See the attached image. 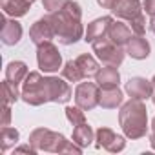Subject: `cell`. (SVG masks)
Listing matches in <instances>:
<instances>
[{
  "label": "cell",
  "mask_w": 155,
  "mask_h": 155,
  "mask_svg": "<svg viewBox=\"0 0 155 155\" xmlns=\"http://www.w3.org/2000/svg\"><path fill=\"white\" fill-rule=\"evenodd\" d=\"M48 18L53 26L55 31V38L64 44V46H71L75 42H79L84 37V26H82V8L73 2V0H68V4L57 11V13H48Z\"/></svg>",
  "instance_id": "6da1fadb"
},
{
  "label": "cell",
  "mask_w": 155,
  "mask_h": 155,
  "mask_svg": "<svg viewBox=\"0 0 155 155\" xmlns=\"http://www.w3.org/2000/svg\"><path fill=\"white\" fill-rule=\"evenodd\" d=\"M119 124L124 135L131 140L140 139L148 133V110L140 99H130L122 102L119 110Z\"/></svg>",
  "instance_id": "7a4b0ae2"
},
{
  "label": "cell",
  "mask_w": 155,
  "mask_h": 155,
  "mask_svg": "<svg viewBox=\"0 0 155 155\" xmlns=\"http://www.w3.org/2000/svg\"><path fill=\"white\" fill-rule=\"evenodd\" d=\"M29 142L37 148V151H51V153H82L84 148H81L77 142L68 140L62 133L48 130V128H37L29 135Z\"/></svg>",
  "instance_id": "3957f363"
},
{
  "label": "cell",
  "mask_w": 155,
  "mask_h": 155,
  "mask_svg": "<svg viewBox=\"0 0 155 155\" xmlns=\"http://www.w3.org/2000/svg\"><path fill=\"white\" fill-rule=\"evenodd\" d=\"M20 99L29 106H42V104L49 102L46 77H42L38 71H29L22 82Z\"/></svg>",
  "instance_id": "277c9868"
},
{
  "label": "cell",
  "mask_w": 155,
  "mask_h": 155,
  "mask_svg": "<svg viewBox=\"0 0 155 155\" xmlns=\"http://www.w3.org/2000/svg\"><path fill=\"white\" fill-rule=\"evenodd\" d=\"M93 53L97 55V58L104 64V66H115L119 68L126 57V49L117 46L115 42H111L108 37L106 38H99L93 44Z\"/></svg>",
  "instance_id": "5b68a950"
},
{
  "label": "cell",
  "mask_w": 155,
  "mask_h": 155,
  "mask_svg": "<svg viewBox=\"0 0 155 155\" xmlns=\"http://www.w3.org/2000/svg\"><path fill=\"white\" fill-rule=\"evenodd\" d=\"M37 64L44 73H55L62 68V55L51 40L37 46Z\"/></svg>",
  "instance_id": "8992f818"
},
{
  "label": "cell",
  "mask_w": 155,
  "mask_h": 155,
  "mask_svg": "<svg viewBox=\"0 0 155 155\" xmlns=\"http://www.w3.org/2000/svg\"><path fill=\"white\" fill-rule=\"evenodd\" d=\"M101 86L97 82H81L75 88V104L81 106L84 111H91L99 106Z\"/></svg>",
  "instance_id": "52a82bcc"
},
{
  "label": "cell",
  "mask_w": 155,
  "mask_h": 155,
  "mask_svg": "<svg viewBox=\"0 0 155 155\" xmlns=\"http://www.w3.org/2000/svg\"><path fill=\"white\" fill-rule=\"evenodd\" d=\"M95 148H104L111 153H117L126 148V139L122 135H117L111 128L101 126L95 131Z\"/></svg>",
  "instance_id": "ba28073f"
},
{
  "label": "cell",
  "mask_w": 155,
  "mask_h": 155,
  "mask_svg": "<svg viewBox=\"0 0 155 155\" xmlns=\"http://www.w3.org/2000/svg\"><path fill=\"white\" fill-rule=\"evenodd\" d=\"M48 82V97L49 102H57V104H66L69 102V99L73 97V91L69 88V84L66 82V79H58V77H46Z\"/></svg>",
  "instance_id": "9c48e42d"
},
{
  "label": "cell",
  "mask_w": 155,
  "mask_h": 155,
  "mask_svg": "<svg viewBox=\"0 0 155 155\" xmlns=\"http://www.w3.org/2000/svg\"><path fill=\"white\" fill-rule=\"evenodd\" d=\"M124 91L131 97V99H151L153 95V84L151 81L144 79V77H131V79L124 84Z\"/></svg>",
  "instance_id": "30bf717a"
},
{
  "label": "cell",
  "mask_w": 155,
  "mask_h": 155,
  "mask_svg": "<svg viewBox=\"0 0 155 155\" xmlns=\"http://www.w3.org/2000/svg\"><path fill=\"white\" fill-rule=\"evenodd\" d=\"M22 24L17 22V18H8V15L2 17V29H0V40L4 46H15L22 38Z\"/></svg>",
  "instance_id": "8fae6325"
},
{
  "label": "cell",
  "mask_w": 155,
  "mask_h": 155,
  "mask_svg": "<svg viewBox=\"0 0 155 155\" xmlns=\"http://www.w3.org/2000/svg\"><path fill=\"white\" fill-rule=\"evenodd\" d=\"M111 22H113V17H110V15L95 18L93 22H90V24H88L86 33H84V40H86V42H90V44H93V42H95V40H99V38H106V37H108V31H110Z\"/></svg>",
  "instance_id": "7c38bea8"
},
{
  "label": "cell",
  "mask_w": 155,
  "mask_h": 155,
  "mask_svg": "<svg viewBox=\"0 0 155 155\" xmlns=\"http://www.w3.org/2000/svg\"><path fill=\"white\" fill-rule=\"evenodd\" d=\"M113 17H117L119 20H126V22H131L133 18H137L140 13H144L142 9V4L139 0H119L117 6L111 9Z\"/></svg>",
  "instance_id": "4fadbf2b"
},
{
  "label": "cell",
  "mask_w": 155,
  "mask_h": 155,
  "mask_svg": "<svg viewBox=\"0 0 155 155\" xmlns=\"http://www.w3.org/2000/svg\"><path fill=\"white\" fill-rule=\"evenodd\" d=\"M29 38H31V42H33L35 46L55 38V31H53V26H51L48 15H46L44 18H38V20L31 26V29H29Z\"/></svg>",
  "instance_id": "5bb4252c"
},
{
  "label": "cell",
  "mask_w": 155,
  "mask_h": 155,
  "mask_svg": "<svg viewBox=\"0 0 155 155\" xmlns=\"http://www.w3.org/2000/svg\"><path fill=\"white\" fill-rule=\"evenodd\" d=\"M126 55H130L131 58L135 60H144L150 57V51H151V46L150 42L142 37V35H133L130 38V42L126 44Z\"/></svg>",
  "instance_id": "9a60e30c"
},
{
  "label": "cell",
  "mask_w": 155,
  "mask_h": 155,
  "mask_svg": "<svg viewBox=\"0 0 155 155\" xmlns=\"http://www.w3.org/2000/svg\"><path fill=\"white\" fill-rule=\"evenodd\" d=\"M124 102V93L119 86H106L101 88V99L99 106L104 110H115L117 106H122Z\"/></svg>",
  "instance_id": "2e32d148"
},
{
  "label": "cell",
  "mask_w": 155,
  "mask_h": 155,
  "mask_svg": "<svg viewBox=\"0 0 155 155\" xmlns=\"http://www.w3.org/2000/svg\"><path fill=\"white\" fill-rule=\"evenodd\" d=\"M133 37V31L128 24L120 22V20H113L111 26H110V31H108V38L111 42H115L117 46L120 48H126V44L130 42V38Z\"/></svg>",
  "instance_id": "e0dca14e"
},
{
  "label": "cell",
  "mask_w": 155,
  "mask_h": 155,
  "mask_svg": "<svg viewBox=\"0 0 155 155\" xmlns=\"http://www.w3.org/2000/svg\"><path fill=\"white\" fill-rule=\"evenodd\" d=\"M0 6H2L4 15L13 17V18H20V17L28 15L31 2L29 0H0Z\"/></svg>",
  "instance_id": "ac0fdd59"
},
{
  "label": "cell",
  "mask_w": 155,
  "mask_h": 155,
  "mask_svg": "<svg viewBox=\"0 0 155 155\" xmlns=\"http://www.w3.org/2000/svg\"><path fill=\"white\" fill-rule=\"evenodd\" d=\"M28 64L22 60H13L6 66V81H9L15 86H20L24 79L28 77Z\"/></svg>",
  "instance_id": "d6986e66"
},
{
  "label": "cell",
  "mask_w": 155,
  "mask_h": 155,
  "mask_svg": "<svg viewBox=\"0 0 155 155\" xmlns=\"http://www.w3.org/2000/svg\"><path fill=\"white\" fill-rule=\"evenodd\" d=\"M95 82L101 86V88H106V86H119L120 82V73L115 66H104V68H99L97 75H95Z\"/></svg>",
  "instance_id": "ffe728a7"
},
{
  "label": "cell",
  "mask_w": 155,
  "mask_h": 155,
  "mask_svg": "<svg viewBox=\"0 0 155 155\" xmlns=\"http://www.w3.org/2000/svg\"><path fill=\"white\" fill-rule=\"evenodd\" d=\"M73 142H77L81 148H88L93 140H95V131L88 122H82L79 126H73V133H71Z\"/></svg>",
  "instance_id": "44dd1931"
},
{
  "label": "cell",
  "mask_w": 155,
  "mask_h": 155,
  "mask_svg": "<svg viewBox=\"0 0 155 155\" xmlns=\"http://www.w3.org/2000/svg\"><path fill=\"white\" fill-rule=\"evenodd\" d=\"M75 62H77V66H79V69H81V73H82L84 79L95 77L97 71H99V68H101L99 62L95 60V57L90 55V53H82V55H79V57L75 58Z\"/></svg>",
  "instance_id": "7402d4cb"
},
{
  "label": "cell",
  "mask_w": 155,
  "mask_h": 155,
  "mask_svg": "<svg viewBox=\"0 0 155 155\" xmlns=\"http://www.w3.org/2000/svg\"><path fill=\"white\" fill-rule=\"evenodd\" d=\"M18 139H20L18 130H15L11 126H2V130H0V151L6 153L8 150L15 148Z\"/></svg>",
  "instance_id": "603a6c76"
},
{
  "label": "cell",
  "mask_w": 155,
  "mask_h": 155,
  "mask_svg": "<svg viewBox=\"0 0 155 155\" xmlns=\"http://www.w3.org/2000/svg\"><path fill=\"white\" fill-rule=\"evenodd\" d=\"M62 77L68 82H82L84 81V77H82V73H81V69H79L75 60H68L62 66Z\"/></svg>",
  "instance_id": "cb8c5ba5"
},
{
  "label": "cell",
  "mask_w": 155,
  "mask_h": 155,
  "mask_svg": "<svg viewBox=\"0 0 155 155\" xmlns=\"http://www.w3.org/2000/svg\"><path fill=\"white\" fill-rule=\"evenodd\" d=\"M18 99H20L18 86H15V84H11L9 81L4 79V82H2V102L4 104H15Z\"/></svg>",
  "instance_id": "d4e9b609"
},
{
  "label": "cell",
  "mask_w": 155,
  "mask_h": 155,
  "mask_svg": "<svg viewBox=\"0 0 155 155\" xmlns=\"http://www.w3.org/2000/svg\"><path fill=\"white\" fill-rule=\"evenodd\" d=\"M66 117L68 120L73 124V126H79L82 122H86V115H84V110L81 106H66Z\"/></svg>",
  "instance_id": "484cf974"
},
{
  "label": "cell",
  "mask_w": 155,
  "mask_h": 155,
  "mask_svg": "<svg viewBox=\"0 0 155 155\" xmlns=\"http://www.w3.org/2000/svg\"><path fill=\"white\" fill-rule=\"evenodd\" d=\"M128 24H130L133 35H144V33H146V17H144V13H140L137 18H133V20L128 22Z\"/></svg>",
  "instance_id": "4316f807"
},
{
  "label": "cell",
  "mask_w": 155,
  "mask_h": 155,
  "mask_svg": "<svg viewBox=\"0 0 155 155\" xmlns=\"http://www.w3.org/2000/svg\"><path fill=\"white\" fill-rule=\"evenodd\" d=\"M68 4V0H42V8L48 13H57Z\"/></svg>",
  "instance_id": "83f0119b"
},
{
  "label": "cell",
  "mask_w": 155,
  "mask_h": 155,
  "mask_svg": "<svg viewBox=\"0 0 155 155\" xmlns=\"http://www.w3.org/2000/svg\"><path fill=\"white\" fill-rule=\"evenodd\" d=\"M142 9H144L146 15L153 17L155 15V0H144V2H142Z\"/></svg>",
  "instance_id": "f1b7e54d"
},
{
  "label": "cell",
  "mask_w": 155,
  "mask_h": 155,
  "mask_svg": "<svg viewBox=\"0 0 155 155\" xmlns=\"http://www.w3.org/2000/svg\"><path fill=\"white\" fill-rule=\"evenodd\" d=\"M2 111H4V117H2V126H9V122H11V104H4Z\"/></svg>",
  "instance_id": "f546056e"
},
{
  "label": "cell",
  "mask_w": 155,
  "mask_h": 155,
  "mask_svg": "<svg viewBox=\"0 0 155 155\" xmlns=\"http://www.w3.org/2000/svg\"><path fill=\"white\" fill-rule=\"evenodd\" d=\"M117 2H119V0H97V4H99L102 9H110V11L117 6Z\"/></svg>",
  "instance_id": "4dcf8cb0"
},
{
  "label": "cell",
  "mask_w": 155,
  "mask_h": 155,
  "mask_svg": "<svg viewBox=\"0 0 155 155\" xmlns=\"http://www.w3.org/2000/svg\"><path fill=\"white\" fill-rule=\"evenodd\" d=\"M150 29H151V33L155 35V15L151 17V20H150Z\"/></svg>",
  "instance_id": "1f68e13d"
},
{
  "label": "cell",
  "mask_w": 155,
  "mask_h": 155,
  "mask_svg": "<svg viewBox=\"0 0 155 155\" xmlns=\"http://www.w3.org/2000/svg\"><path fill=\"white\" fill-rule=\"evenodd\" d=\"M150 146L155 150V131H151V135H150Z\"/></svg>",
  "instance_id": "d6a6232c"
},
{
  "label": "cell",
  "mask_w": 155,
  "mask_h": 155,
  "mask_svg": "<svg viewBox=\"0 0 155 155\" xmlns=\"http://www.w3.org/2000/svg\"><path fill=\"white\" fill-rule=\"evenodd\" d=\"M151 131H155V117H153V120H151Z\"/></svg>",
  "instance_id": "836d02e7"
},
{
  "label": "cell",
  "mask_w": 155,
  "mask_h": 155,
  "mask_svg": "<svg viewBox=\"0 0 155 155\" xmlns=\"http://www.w3.org/2000/svg\"><path fill=\"white\" fill-rule=\"evenodd\" d=\"M151 84H153V90H155V75L151 77Z\"/></svg>",
  "instance_id": "e575fe53"
},
{
  "label": "cell",
  "mask_w": 155,
  "mask_h": 155,
  "mask_svg": "<svg viewBox=\"0 0 155 155\" xmlns=\"http://www.w3.org/2000/svg\"><path fill=\"white\" fill-rule=\"evenodd\" d=\"M151 101H153V104H155V95H151Z\"/></svg>",
  "instance_id": "d590c367"
},
{
  "label": "cell",
  "mask_w": 155,
  "mask_h": 155,
  "mask_svg": "<svg viewBox=\"0 0 155 155\" xmlns=\"http://www.w3.org/2000/svg\"><path fill=\"white\" fill-rule=\"evenodd\" d=\"M29 2H31V4H33V2H35V0H29Z\"/></svg>",
  "instance_id": "8d00e7d4"
}]
</instances>
